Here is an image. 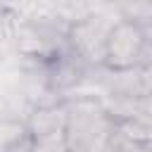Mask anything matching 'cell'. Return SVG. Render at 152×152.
<instances>
[{"label":"cell","mask_w":152,"mask_h":152,"mask_svg":"<svg viewBox=\"0 0 152 152\" xmlns=\"http://www.w3.org/2000/svg\"><path fill=\"white\" fill-rule=\"evenodd\" d=\"M119 21V14L109 7H97L83 19L74 21L66 28V48L81 59L88 69H100L104 59V45L112 26Z\"/></svg>","instance_id":"7a4b0ae2"},{"label":"cell","mask_w":152,"mask_h":152,"mask_svg":"<svg viewBox=\"0 0 152 152\" xmlns=\"http://www.w3.org/2000/svg\"><path fill=\"white\" fill-rule=\"evenodd\" d=\"M31 140V138H28ZM28 152H69L66 147V133H55L45 138H33Z\"/></svg>","instance_id":"277c9868"},{"label":"cell","mask_w":152,"mask_h":152,"mask_svg":"<svg viewBox=\"0 0 152 152\" xmlns=\"http://www.w3.org/2000/svg\"><path fill=\"white\" fill-rule=\"evenodd\" d=\"M107 152H152V145L150 142H138V140L124 138V135H119V133L112 131Z\"/></svg>","instance_id":"5b68a950"},{"label":"cell","mask_w":152,"mask_h":152,"mask_svg":"<svg viewBox=\"0 0 152 152\" xmlns=\"http://www.w3.org/2000/svg\"><path fill=\"white\" fill-rule=\"evenodd\" d=\"M66 112L69 152H107L114 119L107 114L102 95H66L59 100Z\"/></svg>","instance_id":"6da1fadb"},{"label":"cell","mask_w":152,"mask_h":152,"mask_svg":"<svg viewBox=\"0 0 152 152\" xmlns=\"http://www.w3.org/2000/svg\"><path fill=\"white\" fill-rule=\"evenodd\" d=\"M102 66L107 71H126L133 66H150V38L147 28L119 19L104 45V59Z\"/></svg>","instance_id":"3957f363"}]
</instances>
